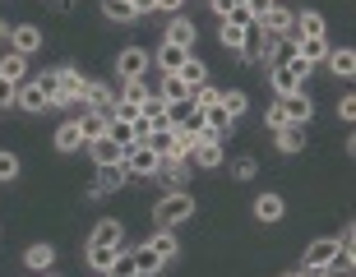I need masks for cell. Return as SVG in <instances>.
Segmentation results:
<instances>
[{"instance_id":"4fadbf2b","label":"cell","mask_w":356,"mask_h":277,"mask_svg":"<svg viewBox=\"0 0 356 277\" xmlns=\"http://www.w3.org/2000/svg\"><path fill=\"white\" fill-rule=\"evenodd\" d=\"M120 240H125V226H120L116 217H102V222L92 226L88 245H120Z\"/></svg>"},{"instance_id":"ffe728a7","label":"cell","mask_w":356,"mask_h":277,"mask_svg":"<svg viewBox=\"0 0 356 277\" xmlns=\"http://www.w3.org/2000/svg\"><path fill=\"white\" fill-rule=\"evenodd\" d=\"M296 37H324V14H319V10L296 14ZM296 37H291V42H296Z\"/></svg>"},{"instance_id":"5b68a950","label":"cell","mask_w":356,"mask_h":277,"mask_svg":"<svg viewBox=\"0 0 356 277\" xmlns=\"http://www.w3.org/2000/svg\"><path fill=\"white\" fill-rule=\"evenodd\" d=\"M259 28H264V33H277V37H296V14L291 10H282V5H273V10L264 14V19H259Z\"/></svg>"},{"instance_id":"9c48e42d","label":"cell","mask_w":356,"mask_h":277,"mask_svg":"<svg viewBox=\"0 0 356 277\" xmlns=\"http://www.w3.org/2000/svg\"><path fill=\"white\" fill-rule=\"evenodd\" d=\"M38 47H42V28H33V24L10 28V51H14V56H33Z\"/></svg>"},{"instance_id":"f907efd6","label":"cell","mask_w":356,"mask_h":277,"mask_svg":"<svg viewBox=\"0 0 356 277\" xmlns=\"http://www.w3.org/2000/svg\"><path fill=\"white\" fill-rule=\"evenodd\" d=\"M181 5H185V0H158V10H162V14H181Z\"/></svg>"},{"instance_id":"d6986e66","label":"cell","mask_w":356,"mask_h":277,"mask_svg":"<svg viewBox=\"0 0 356 277\" xmlns=\"http://www.w3.org/2000/svg\"><path fill=\"white\" fill-rule=\"evenodd\" d=\"M324 60L333 65V74H338V79H352V74H356V51H352V47H338V51H329Z\"/></svg>"},{"instance_id":"74e56055","label":"cell","mask_w":356,"mask_h":277,"mask_svg":"<svg viewBox=\"0 0 356 277\" xmlns=\"http://www.w3.org/2000/svg\"><path fill=\"white\" fill-rule=\"evenodd\" d=\"M148 97H153V88H148L144 79H125V92H120V102H134V106H144Z\"/></svg>"},{"instance_id":"8992f818","label":"cell","mask_w":356,"mask_h":277,"mask_svg":"<svg viewBox=\"0 0 356 277\" xmlns=\"http://www.w3.org/2000/svg\"><path fill=\"white\" fill-rule=\"evenodd\" d=\"M116 69H120V83H125V79H144L148 51H144V47H125V51H120V60H116Z\"/></svg>"},{"instance_id":"e0dca14e","label":"cell","mask_w":356,"mask_h":277,"mask_svg":"<svg viewBox=\"0 0 356 277\" xmlns=\"http://www.w3.org/2000/svg\"><path fill=\"white\" fill-rule=\"evenodd\" d=\"M176 79H181V83H185V88L195 92V88H199V83H209V69H204V60H199V56H190V60H185V65H181V69H176Z\"/></svg>"},{"instance_id":"3957f363","label":"cell","mask_w":356,"mask_h":277,"mask_svg":"<svg viewBox=\"0 0 356 277\" xmlns=\"http://www.w3.org/2000/svg\"><path fill=\"white\" fill-rule=\"evenodd\" d=\"M130 176H158V167H162V158L153 153L148 144H134V148H125V162H120Z\"/></svg>"},{"instance_id":"6da1fadb","label":"cell","mask_w":356,"mask_h":277,"mask_svg":"<svg viewBox=\"0 0 356 277\" xmlns=\"http://www.w3.org/2000/svg\"><path fill=\"white\" fill-rule=\"evenodd\" d=\"M195 217V199L185 194V190H172L167 199H158V208H153V231H176L181 222Z\"/></svg>"},{"instance_id":"ee69618b","label":"cell","mask_w":356,"mask_h":277,"mask_svg":"<svg viewBox=\"0 0 356 277\" xmlns=\"http://www.w3.org/2000/svg\"><path fill=\"white\" fill-rule=\"evenodd\" d=\"M264 125H268V130H282V125H287V111H282V102H268Z\"/></svg>"},{"instance_id":"4316f807","label":"cell","mask_w":356,"mask_h":277,"mask_svg":"<svg viewBox=\"0 0 356 277\" xmlns=\"http://www.w3.org/2000/svg\"><path fill=\"white\" fill-rule=\"evenodd\" d=\"M245 28H250V24L222 19V33H218V37H222V47H227V51H241V47H245Z\"/></svg>"},{"instance_id":"681fc988","label":"cell","mask_w":356,"mask_h":277,"mask_svg":"<svg viewBox=\"0 0 356 277\" xmlns=\"http://www.w3.org/2000/svg\"><path fill=\"white\" fill-rule=\"evenodd\" d=\"M338 116H343V120L356 116V97H343V102H338Z\"/></svg>"},{"instance_id":"f6af8a7d","label":"cell","mask_w":356,"mask_h":277,"mask_svg":"<svg viewBox=\"0 0 356 277\" xmlns=\"http://www.w3.org/2000/svg\"><path fill=\"white\" fill-rule=\"evenodd\" d=\"M19 176V158L14 153H0V181H14Z\"/></svg>"},{"instance_id":"ab89813d","label":"cell","mask_w":356,"mask_h":277,"mask_svg":"<svg viewBox=\"0 0 356 277\" xmlns=\"http://www.w3.org/2000/svg\"><path fill=\"white\" fill-rule=\"evenodd\" d=\"M106 277H139V273H134V254H130V250H120V254H116V264H111V273H106Z\"/></svg>"},{"instance_id":"816d5d0a","label":"cell","mask_w":356,"mask_h":277,"mask_svg":"<svg viewBox=\"0 0 356 277\" xmlns=\"http://www.w3.org/2000/svg\"><path fill=\"white\" fill-rule=\"evenodd\" d=\"M5 37H10V24H5V19H0V42H5Z\"/></svg>"},{"instance_id":"8d00e7d4","label":"cell","mask_w":356,"mask_h":277,"mask_svg":"<svg viewBox=\"0 0 356 277\" xmlns=\"http://www.w3.org/2000/svg\"><path fill=\"white\" fill-rule=\"evenodd\" d=\"M148 148H153L158 158H172V153H176V134L172 130H153V134H148Z\"/></svg>"},{"instance_id":"ac0fdd59","label":"cell","mask_w":356,"mask_h":277,"mask_svg":"<svg viewBox=\"0 0 356 277\" xmlns=\"http://www.w3.org/2000/svg\"><path fill=\"white\" fill-rule=\"evenodd\" d=\"M120 181H125V167H102V176L88 185V194H92V199H102V194H111Z\"/></svg>"},{"instance_id":"2e32d148","label":"cell","mask_w":356,"mask_h":277,"mask_svg":"<svg viewBox=\"0 0 356 277\" xmlns=\"http://www.w3.org/2000/svg\"><path fill=\"white\" fill-rule=\"evenodd\" d=\"M291 47H296V56H301V60H310V65H319V60L329 56V37H296Z\"/></svg>"},{"instance_id":"f5cc1de1","label":"cell","mask_w":356,"mask_h":277,"mask_svg":"<svg viewBox=\"0 0 356 277\" xmlns=\"http://www.w3.org/2000/svg\"><path fill=\"white\" fill-rule=\"evenodd\" d=\"M232 5H236V10H245V0H232Z\"/></svg>"},{"instance_id":"1f68e13d","label":"cell","mask_w":356,"mask_h":277,"mask_svg":"<svg viewBox=\"0 0 356 277\" xmlns=\"http://www.w3.org/2000/svg\"><path fill=\"white\" fill-rule=\"evenodd\" d=\"M130 254H134V273H139V277H153L162 268V259L148 250V245H139V250H130Z\"/></svg>"},{"instance_id":"cb8c5ba5","label":"cell","mask_w":356,"mask_h":277,"mask_svg":"<svg viewBox=\"0 0 356 277\" xmlns=\"http://www.w3.org/2000/svg\"><path fill=\"white\" fill-rule=\"evenodd\" d=\"M79 144H83V130H79V120H65V125L56 130V148H60V153H74Z\"/></svg>"},{"instance_id":"d590c367","label":"cell","mask_w":356,"mask_h":277,"mask_svg":"<svg viewBox=\"0 0 356 277\" xmlns=\"http://www.w3.org/2000/svg\"><path fill=\"white\" fill-rule=\"evenodd\" d=\"M106 120H111V116H106V111H88V116L79 120L83 139H102V134H106Z\"/></svg>"},{"instance_id":"c3c4849f","label":"cell","mask_w":356,"mask_h":277,"mask_svg":"<svg viewBox=\"0 0 356 277\" xmlns=\"http://www.w3.org/2000/svg\"><path fill=\"white\" fill-rule=\"evenodd\" d=\"M134 5V19H139V14H158V0H130Z\"/></svg>"},{"instance_id":"d6a6232c","label":"cell","mask_w":356,"mask_h":277,"mask_svg":"<svg viewBox=\"0 0 356 277\" xmlns=\"http://www.w3.org/2000/svg\"><path fill=\"white\" fill-rule=\"evenodd\" d=\"M158 97H162L167 106H176V102H190V88H185L176 74H167V79H162V92H158Z\"/></svg>"},{"instance_id":"d4e9b609","label":"cell","mask_w":356,"mask_h":277,"mask_svg":"<svg viewBox=\"0 0 356 277\" xmlns=\"http://www.w3.org/2000/svg\"><path fill=\"white\" fill-rule=\"evenodd\" d=\"M0 79H10V83H24L28 79V56H5V60H0Z\"/></svg>"},{"instance_id":"9a60e30c","label":"cell","mask_w":356,"mask_h":277,"mask_svg":"<svg viewBox=\"0 0 356 277\" xmlns=\"http://www.w3.org/2000/svg\"><path fill=\"white\" fill-rule=\"evenodd\" d=\"M83 97H88V111H106V116L116 111V92L106 88V83H88V88H83Z\"/></svg>"},{"instance_id":"836d02e7","label":"cell","mask_w":356,"mask_h":277,"mask_svg":"<svg viewBox=\"0 0 356 277\" xmlns=\"http://www.w3.org/2000/svg\"><path fill=\"white\" fill-rule=\"evenodd\" d=\"M222 102V88H213V83H199L195 92H190V106H199V111H209V106Z\"/></svg>"},{"instance_id":"7402d4cb","label":"cell","mask_w":356,"mask_h":277,"mask_svg":"<svg viewBox=\"0 0 356 277\" xmlns=\"http://www.w3.org/2000/svg\"><path fill=\"white\" fill-rule=\"evenodd\" d=\"M190 56H195V51H185V47H172V42H162V47H158V60H162V69H167V74H176V69H181Z\"/></svg>"},{"instance_id":"30bf717a","label":"cell","mask_w":356,"mask_h":277,"mask_svg":"<svg viewBox=\"0 0 356 277\" xmlns=\"http://www.w3.org/2000/svg\"><path fill=\"white\" fill-rule=\"evenodd\" d=\"M268 83H273L277 97H291L296 88H305V83L291 74V65H282V60H273V65H268Z\"/></svg>"},{"instance_id":"7bdbcfd3","label":"cell","mask_w":356,"mask_h":277,"mask_svg":"<svg viewBox=\"0 0 356 277\" xmlns=\"http://www.w3.org/2000/svg\"><path fill=\"white\" fill-rule=\"evenodd\" d=\"M333 268H338V273H352V268H356V250H352V245H338V259H333Z\"/></svg>"},{"instance_id":"277c9868","label":"cell","mask_w":356,"mask_h":277,"mask_svg":"<svg viewBox=\"0 0 356 277\" xmlns=\"http://www.w3.org/2000/svg\"><path fill=\"white\" fill-rule=\"evenodd\" d=\"M83 88H88V79H83L74 65H60V92H56V106H70V102H83Z\"/></svg>"},{"instance_id":"60d3db41","label":"cell","mask_w":356,"mask_h":277,"mask_svg":"<svg viewBox=\"0 0 356 277\" xmlns=\"http://www.w3.org/2000/svg\"><path fill=\"white\" fill-rule=\"evenodd\" d=\"M38 88L47 92V102L56 106V92H60V69H47V74H42V79H38Z\"/></svg>"},{"instance_id":"7c38bea8","label":"cell","mask_w":356,"mask_h":277,"mask_svg":"<svg viewBox=\"0 0 356 277\" xmlns=\"http://www.w3.org/2000/svg\"><path fill=\"white\" fill-rule=\"evenodd\" d=\"M167 42H172V47H185V51H195V24L181 19V14H172V24H167Z\"/></svg>"},{"instance_id":"db71d44e","label":"cell","mask_w":356,"mask_h":277,"mask_svg":"<svg viewBox=\"0 0 356 277\" xmlns=\"http://www.w3.org/2000/svg\"><path fill=\"white\" fill-rule=\"evenodd\" d=\"M287 277H305V273H287Z\"/></svg>"},{"instance_id":"484cf974","label":"cell","mask_w":356,"mask_h":277,"mask_svg":"<svg viewBox=\"0 0 356 277\" xmlns=\"http://www.w3.org/2000/svg\"><path fill=\"white\" fill-rule=\"evenodd\" d=\"M301 144H305V125H282V130H277V148H282V153H301Z\"/></svg>"},{"instance_id":"603a6c76","label":"cell","mask_w":356,"mask_h":277,"mask_svg":"<svg viewBox=\"0 0 356 277\" xmlns=\"http://www.w3.org/2000/svg\"><path fill=\"white\" fill-rule=\"evenodd\" d=\"M241 56H245V60H254V65L264 60V28H259V24L245 28V47H241Z\"/></svg>"},{"instance_id":"5bb4252c","label":"cell","mask_w":356,"mask_h":277,"mask_svg":"<svg viewBox=\"0 0 356 277\" xmlns=\"http://www.w3.org/2000/svg\"><path fill=\"white\" fill-rule=\"evenodd\" d=\"M116 254H120V245H88V268L97 277H106L111 264H116Z\"/></svg>"},{"instance_id":"44dd1931","label":"cell","mask_w":356,"mask_h":277,"mask_svg":"<svg viewBox=\"0 0 356 277\" xmlns=\"http://www.w3.org/2000/svg\"><path fill=\"white\" fill-rule=\"evenodd\" d=\"M19 106H24V111H47V106H51V102H47V92L38 88V79L19 83Z\"/></svg>"},{"instance_id":"8fae6325","label":"cell","mask_w":356,"mask_h":277,"mask_svg":"<svg viewBox=\"0 0 356 277\" xmlns=\"http://www.w3.org/2000/svg\"><path fill=\"white\" fill-rule=\"evenodd\" d=\"M222 139H209V134H204V139H199L195 144V162L199 167H204V171H213V167H222Z\"/></svg>"},{"instance_id":"ba28073f","label":"cell","mask_w":356,"mask_h":277,"mask_svg":"<svg viewBox=\"0 0 356 277\" xmlns=\"http://www.w3.org/2000/svg\"><path fill=\"white\" fill-rule=\"evenodd\" d=\"M88 153H92V162H97V171H102V167H120V162H125V148L120 144H111V139H88Z\"/></svg>"},{"instance_id":"4dcf8cb0","label":"cell","mask_w":356,"mask_h":277,"mask_svg":"<svg viewBox=\"0 0 356 277\" xmlns=\"http://www.w3.org/2000/svg\"><path fill=\"white\" fill-rule=\"evenodd\" d=\"M24 264L33 268V273H42V268H51V264H56V250H51V245H28Z\"/></svg>"},{"instance_id":"f546056e","label":"cell","mask_w":356,"mask_h":277,"mask_svg":"<svg viewBox=\"0 0 356 277\" xmlns=\"http://www.w3.org/2000/svg\"><path fill=\"white\" fill-rule=\"evenodd\" d=\"M254 217H259V222H277V217H282V199L277 194H259L254 199Z\"/></svg>"},{"instance_id":"52a82bcc","label":"cell","mask_w":356,"mask_h":277,"mask_svg":"<svg viewBox=\"0 0 356 277\" xmlns=\"http://www.w3.org/2000/svg\"><path fill=\"white\" fill-rule=\"evenodd\" d=\"M277 102H282V111H287L291 125H305V120L315 116V102H310V92H305V88H296L291 97H277Z\"/></svg>"},{"instance_id":"7a4b0ae2","label":"cell","mask_w":356,"mask_h":277,"mask_svg":"<svg viewBox=\"0 0 356 277\" xmlns=\"http://www.w3.org/2000/svg\"><path fill=\"white\" fill-rule=\"evenodd\" d=\"M333 259H338V240L324 236V240H315V245H305V268L301 273H329Z\"/></svg>"},{"instance_id":"7dc6e473","label":"cell","mask_w":356,"mask_h":277,"mask_svg":"<svg viewBox=\"0 0 356 277\" xmlns=\"http://www.w3.org/2000/svg\"><path fill=\"white\" fill-rule=\"evenodd\" d=\"M14 102H19V83L0 79V106H14Z\"/></svg>"},{"instance_id":"f1b7e54d","label":"cell","mask_w":356,"mask_h":277,"mask_svg":"<svg viewBox=\"0 0 356 277\" xmlns=\"http://www.w3.org/2000/svg\"><path fill=\"white\" fill-rule=\"evenodd\" d=\"M148 250L158 254L162 264H172V259H176V236H172V231H153V240H148Z\"/></svg>"},{"instance_id":"bcb514c9","label":"cell","mask_w":356,"mask_h":277,"mask_svg":"<svg viewBox=\"0 0 356 277\" xmlns=\"http://www.w3.org/2000/svg\"><path fill=\"white\" fill-rule=\"evenodd\" d=\"M232 171H236V181H250V176L259 171V162H254V158H236V167H232Z\"/></svg>"},{"instance_id":"f35d334b","label":"cell","mask_w":356,"mask_h":277,"mask_svg":"<svg viewBox=\"0 0 356 277\" xmlns=\"http://www.w3.org/2000/svg\"><path fill=\"white\" fill-rule=\"evenodd\" d=\"M102 14H106V19H116V24H130L134 5H130V0H102Z\"/></svg>"},{"instance_id":"83f0119b","label":"cell","mask_w":356,"mask_h":277,"mask_svg":"<svg viewBox=\"0 0 356 277\" xmlns=\"http://www.w3.org/2000/svg\"><path fill=\"white\" fill-rule=\"evenodd\" d=\"M106 139H111V144H120V148H134V125L130 120H106Z\"/></svg>"},{"instance_id":"b9f144b4","label":"cell","mask_w":356,"mask_h":277,"mask_svg":"<svg viewBox=\"0 0 356 277\" xmlns=\"http://www.w3.org/2000/svg\"><path fill=\"white\" fill-rule=\"evenodd\" d=\"M273 5H277V0H245V19H250V24H259Z\"/></svg>"},{"instance_id":"e575fe53","label":"cell","mask_w":356,"mask_h":277,"mask_svg":"<svg viewBox=\"0 0 356 277\" xmlns=\"http://www.w3.org/2000/svg\"><path fill=\"white\" fill-rule=\"evenodd\" d=\"M245 106H250V97H245L241 88H227V92H222V111H227L232 120H241V116H245Z\"/></svg>"}]
</instances>
